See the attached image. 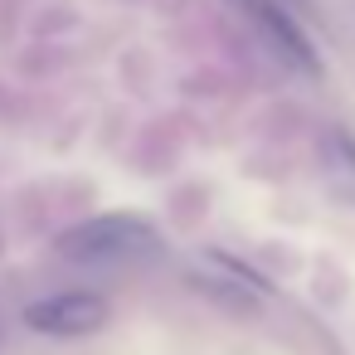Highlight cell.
<instances>
[{"instance_id": "obj_2", "label": "cell", "mask_w": 355, "mask_h": 355, "mask_svg": "<svg viewBox=\"0 0 355 355\" xmlns=\"http://www.w3.org/2000/svg\"><path fill=\"white\" fill-rule=\"evenodd\" d=\"M112 316V302L103 292H54V297H40L25 306V326L35 336H54V340H78V336H93L103 331Z\"/></svg>"}, {"instance_id": "obj_1", "label": "cell", "mask_w": 355, "mask_h": 355, "mask_svg": "<svg viewBox=\"0 0 355 355\" xmlns=\"http://www.w3.org/2000/svg\"><path fill=\"white\" fill-rule=\"evenodd\" d=\"M156 248V229L137 214H98L88 224H73L59 239V253L69 263H132Z\"/></svg>"}, {"instance_id": "obj_3", "label": "cell", "mask_w": 355, "mask_h": 355, "mask_svg": "<svg viewBox=\"0 0 355 355\" xmlns=\"http://www.w3.org/2000/svg\"><path fill=\"white\" fill-rule=\"evenodd\" d=\"M248 10H253V20L268 30V40L277 44V54H287L297 69H316V59H311V40L292 25L287 10H277L272 0H248Z\"/></svg>"}]
</instances>
